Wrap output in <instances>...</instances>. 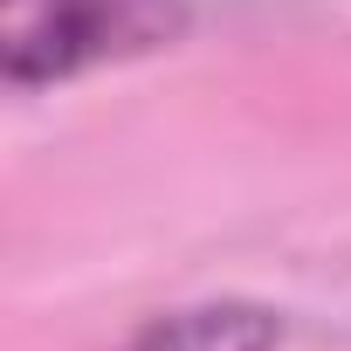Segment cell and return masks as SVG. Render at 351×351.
<instances>
[{"label":"cell","mask_w":351,"mask_h":351,"mask_svg":"<svg viewBox=\"0 0 351 351\" xmlns=\"http://www.w3.org/2000/svg\"><path fill=\"white\" fill-rule=\"evenodd\" d=\"M124 351H282V310L269 303H186V310H165L152 317Z\"/></svg>","instance_id":"7a4b0ae2"},{"label":"cell","mask_w":351,"mask_h":351,"mask_svg":"<svg viewBox=\"0 0 351 351\" xmlns=\"http://www.w3.org/2000/svg\"><path fill=\"white\" fill-rule=\"evenodd\" d=\"M186 35V0H0V76L14 97Z\"/></svg>","instance_id":"6da1fadb"}]
</instances>
